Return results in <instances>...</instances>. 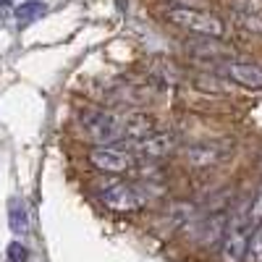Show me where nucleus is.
<instances>
[{"label": "nucleus", "instance_id": "8", "mask_svg": "<svg viewBox=\"0 0 262 262\" xmlns=\"http://www.w3.org/2000/svg\"><path fill=\"white\" fill-rule=\"evenodd\" d=\"M223 155H226V147H221V144H194V147L184 149L186 163H189V165H194V168H207V165H215Z\"/></svg>", "mask_w": 262, "mask_h": 262}, {"label": "nucleus", "instance_id": "2", "mask_svg": "<svg viewBox=\"0 0 262 262\" xmlns=\"http://www.w3.org/2000/svg\"><path fill=\"white\" fill-rule=\"evenodd\" d=\"M79 123L86 131V137H90L92 142H97V147H113L116 142H123L126 139L121 121L113 113H107V111H97V107L81 111Z\"/></svg>", "mask_w": 262, "mask_h": 262}, {"label": "nucleus", "instance_id": "1", "mask_svg": "<svg viewBox=\"0 0 262 262\" xmlns=\"http://www.w3.org/2000/svg\"><path fill=\"white\" fill-rule=\"evenodd\" d=\"M168 21L173 27H179L194 37H202V39H221L226 34L223 21L205 13V11H191V8H168Z\"/></svg>", "mask_w": 262, "mask_h": 262}, {"label": "nucleus", "instance_id": "11", "mask_svg": "<svg viewBox=\"0 0 262 262\" xmlns=\"http://www.w3.org/2000/svg\"><path fill=\"white\" fill-rule=\"evenodd\" d=\"M45 13H48V6L42 3V0H27V3H21L18 8H13V16L18 21V27H27V24H32V21L42 18Z\"/></svg>", "mask_w": 262, "mask_h": 262}, {"label": "nucleus", "instance_id": "9", "mask_svg": "<svg viewBox=\"0 0 262 262\" xmlns=\"http://www.w3.org/2000/svg\"><path fill=\"white\" fill-rule=\"evenodd\" d=\"M123 126V137L126 139H142V137H149L152 131H155V121H152L149 116L144 113H134V116H128L126 121H121Z\"/></svg>", "mask_w": 262, "mask_h": 262}, {"label": "nucleus", "instance_id": "4", "mask_svg": "<svg viewBox=\"0 0 262 262\" xmlns=\"http://www.w3.org/2000/svg\"><path fill=\"white\" fill-rule=\"evenodd\" d=\"M100 202L105 207H111L116 212H134L144 205V194L137 189V186H131V184H107L105 189H100Z\"/></svg>", "mask_w": 262, "mask_h": 262}, {"label": "nucleus", "instance_id": "10", "mask_svg": "<svg viewBox=\"0 0 262 262\" xmlns=\"http://www.w3.org/2000/svg\"><path fill=\"white\" fill-rule=\"evenodd\" d=\"M8 226L16 236H27L29 233V210L27 205L18 200V196H11L8 200Z\"/></svg>", "mask_w": 262, "mask_h": 262}, {"label": "nucleus", "instance_id": "5", "mask_svg": "<svg viewBox=\"0 0 262 262\" xmlns=\"http://www.w3.org/2000/svg\"><path fill=\"white\" fill-rule=\"evenodd\" d=\"M249 217L244 212L242 221H233L228 228H226V236H223V244H221V262H244L247 257V247H249Z\"/></svg>", "mask_w": 262, "mask_h": 262}, {"label": "nucleus", "instance_id": "15", "mask_svg": "<svg viewBox=\"0 0 262 262\" xmlns=\"http://www.w3.org/2000/svg\"><path fill=\"white\" fill-rule=\"evenodd\" d=\"M170 8H191V11H205L210 0H168Z\"/></svg>", "mask_w": 262, "mask_h": 262}, {"label": "nucleus", "instance_id": "17", "mask_svg": "<svg viewBox=\"0 0 262 262\" xmlns=\"http://www.w3.org/2000/svg\"><path fill=\"white\" fill-rule=\"evenodd\" d=\"M13 8H11V3H8V0H0V21H3L8 13H11Z\"/></svg>", "mask_w": 262, "mask_h": 262}, {"label": "nucleus", "instance_id": "12", "mask_svg": "<svg viewBox=\"0 0 262 262\" xmlns=\"http://www.w3.org/2000/svg\"><path fill=\"white\" fill-rule=\"evenodd\" d=\"M244 262H262V223L252 228L249 236V247H247V257Z\"/></svg>", "mask_w": 262, "mask_h": 262}, {"label": "nucleus", "instance_id": "7", "mask_svg": "<svg viewBox=\"0 0 262 262\" xmlns=\"http://www.w3.org/2000/svg\"><path fill=\"white\" fill-rule=\"evenodd\" d=\"M221 74L231 81L247 86V90H262V66L257 63H242V60H228L221 66Z\"/></svg>", "mask_w": 262, "mask_h": 262}, {"label": "nucleus", "instance_id": "3", "mask_svg": "<svg viewBox=\"0 0 262 262\" xmlns=\"http://www.w3.org/2000/svg\"><path fill=\"white\" fill-rule=\"evenodd\" d=\"M176 149H179V134H173V131H152L149 137L131 142L128 147L131 155H139L142 160H163Z\"/></svg>", "mask_w": 262, "mask_h": 262}, {"label": "nucleus", "instance_id": "6", "mask_svg": "<svg viewBox=\"0 0 262 262\" xmlns=\"http://www.w3.org/2000/svg\"><path fill=\"white\" fill-rule=\"evenodd\" d=\"M90 163L102 170V173H113V176H123V173H131L134 168V158H131L128 149L121 147H95L90 149Z\"/></svg>", "mask_w": 262, "mask_h": 262}, {"label": "nucleus", "instance_id": "14", "mask_svg": "<svg viewBox=\"0 0 262 262\" xmlns=\"http://www.w3.org/2000/svg\"><path fill=\"white\" fill-rule=\"evenodd\" d=\"M8 262H29V249L21 242H11L8 244Z\"/></svg>", "mask_w": 262, "mask_h": 262}, {"label": "nucleus", "instance_id": "16", "mask_svg": "<svg viewBox=\"0 0 262 262\" xmlns=\"http://www.w3.org/2000/svg\"><path fill=\"white\" fill-rule=\"evenodd\" d=\"M244 24L252 27V29H262V18H254V16H244Z\"/></svg>", "mask_w": 262, "mask_h": 262}, {"label": "nucleus", "instance_id": "13", "mask_svg": "<svg viewBox=\"0 0 262 262\" xmlns=\"http://www.w3.org/2000/svg\"><path fill=\"white\" fill-rule=\"evenodd\" d=\"M247 217H249L252 228L262 223V186H259L257 194H254V200H252V205H249V210H247Z\"/></svg>", "mask_w": 262, "mask_h": 262}]
</instances>
